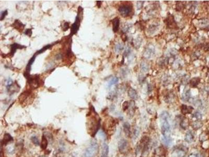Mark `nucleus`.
<instances>
[{
    "mask_svg": "<svg viewBox=\"0 0 209 157\" xmlns=\"http://www.w3.org/2000/svg\"><path fill=\"white\" fill-rule=\"evenodd\" d=\"M90 112L92 116H91L90 113L88 115L89 118L88 119L87 122V130L91 137H94L100 127V119L97 117L98 115L92 106H91Z\"/></svg>",
    "mask_w": 209,
    "mask_h": 157,
    "instance_id": "nucleus-1",
    "label": "nucleus"
},
{
    "mask_svg": "<svg viewBox=\"0 0 209 157\" xmlns=\"http://www.w3.org/2000/svg\"><path fill=\"white\" fill-rule=\"evenodd\" d=\"M169 117V114L167 112H163L160 115V121L161 125L162 133L164 136V141L168 145L171 141L170 138V126L168 121Z\"/></svg>",
    "mask_w": 209,
    "mask_h": 157,
    "instance_id": "nucleus-2",
    "label": "nucleus"
},
{
    "mask_svg": "<svg viewBox=\"0 0 209 157\" xmlns=\"http://www.w3.org/2000/svg\"><path fill=\"white\" fill-rule=\"evenodd\" d=\"M83 8H82L81 6H80L78 8V15L75 18V21L74 23L72 24L71 28V33L70 35H69L70 37H72L73 35L76 34L80 28L81 22L82 21V18H83Z\"/></svg>",
    "mask_w": 209,
    "mask_h": 157,
    "instance_id": "nucleus-3",
    "label": "nucleus"
},
{
    "mask_svg": "<svg viewBox=\"0 0 209 157\" xmlns=\"http://www.w3.org/2000/svg\"><path fill=\"white\" fill-rule=\"evenodd\" d=\"M98 145L95 140L90 141L89 146L86 149L84 154V157H94L98 153Z\"/></svg>",
    "mask_w": 209,
    "mask_h": 157,
    "instance_id": "nucleus-4",
    "label": "nucleus"
},
{
    "mask_svg": "<svg viewBox=\"0 0 209 157\" xmlns=\"http://www.w3.org/2000/svg\"><path fill=\"white\" fill-rule=\"evenodd\" d=\"M27 83L29 88L32 90L37 89L42 85V80L40 78L39 75H35L34 76H29L27 78Z\"/></svg>",
    "mask_w": 209,
    "mask_h": 157,
    "instance_id": "nucleus-5",
    "label": "nucleus"
},
{
    "mask_svg": "<svg viewBox=\"0 0 209 157\" xmlns=\"http://www.w3.org/2000/svg\"><path fill=\"white\" fill-rule=\"evenodd\" d=\"M118 11L123 16H128L132 11V6L128 4L123 5L119 7Z\"/></svg>",
    "mask_w": 209,
    "mask_h": 157,
    "instance_id": "nucleus-6",
    "label": "nucleus"
},
{
    "mask_svg": "<svg viewBox=\"0 0 209 157\" xmlns=\"http://www.w3.org/2000/svg\"><path fill=\"white\" fill-rule=\"evenodd\" d=\"M128 147V143L125 139H122L119 141L118 149L121 153L122 154L125 153Z\"/></svg>",
    "mask_w": 209,
    "mask_h": 157,
    "instance_id": "nucleus-7",
    "label": "nucleus"
},
{
    "mask_svg": "<svg viewBox=\"0 0 209 157\" xmlns=\"http://www.w3.org/2000/svg\"><path fill=\"white\" fill-rule=\"evenodd\" d=\"M12 26L19 32H22L24 30L25 25L23 24L19 20L16 19L12 24Z\"/></svg>",
    "mask_w": 209,
    "mask_h": 157,
    "instance_id": "nucleus-8",
    "label": "nucleus"
},
{
    "mask_svg": "<svg viewBox=\"0 0 209 157\" xmlns=\"http://www.w3.org/2000/svg\"><path fill=\"white\" fill-rule=\"evenodd\" d=\"M24 48H26V47L24 46L21 45L18 43H15L12 44L11 45V51L9 53V56H10L11 57H12L14 56V55L15 54L17 49H23Z\"/></svg>",
    "mask_w": 209,
    "mask_h": 157,
    "instance_id": "nucleus-9",
    "label": "nucleus"
},
{
    "mask_svg": "<svg viewBox=\"0 0 209 157\" xmlns=\"http://www.w3.org/2000/svg\"><path fill=\"white\" fill-rule=\"evenodd\" d=\"M180 109H181V112L182 114L183 115L191 114L193 110V108L192 106H187V105H184V104H183L181 106Z\"/></svg>",
    "mask_w": 209,
    "mask_h": 157,
    "instance_id": "nucleus-10",
    "label": "nucleus"
},
{
    "mask_svg": "<svg viewBox=\"0 0 209 157\" xmlns=\"http://www.w3.org/2000/svg\"><path fill=\"white\" fill-rule=\"evenodd\" d=\"M112 24H113V30L114 33H116L118 32L119 28V25H120V19L118 17H115L113 20L112 21Z\"/></svg>",
    "mask_w": 209,
    "mask_h": 157,
    "instance_id": "nucleus-11",
    "label": "nucleus"
},
{
    "mask_svg": "<svg viewBox=\"0 0 209 157\" xmlns=\"http://www.w3.org/2000/svg\"><path fill=\"white\" fill-rule=\"evenodd\" d=\"M167 26L170 28H174L176 27V23L175 21L174 17L172 15H169L167 18Z\"/></svg>",
    "mask_w": 209,
    "mask_h": 157,
    "instance_id": "nucleus-12",
    "label": "nucleus"
},
{
    "mask_svg": "<svg viewBox=\"0 0 209 157\" xmlns=\"http://www.w3.org/2000/svg\"><path fill=\"white\" fill-rule=\"evenodd\" d=\"M108 154L109 146L106 143H104L102 146V151L100 157H108Z\"/></svg>",
    "mask_w": 209,
    "mask_h": 157,
    "instance_id": "nucleus-13",
    "label": "nucleus"
},
{
    "mask_svg": "<svg viewBox=\"0 0 209 157\" xmlns=\"http://www.w3.org/2000/svg\"><path fill=\"white\" fill-rule=\"evenodd\" d=\"M154 52V48L152 46H149L144 52V56L146 58H150Z\"/></svg>",
    "mask_w": 209,
    "mask_h": 157,
    "instance_id": "nucleus-14",
    "label": "nucleus"
},
{
    "mask_svg": "<svg viewBox=\"0 0 209 157\" xmlns=\"http://www.w3.org/2000/svg\"><path fill=\"white\" fill-rule=\"evenodd\" d=\"M128 94L129 96L132 99L136 100L138 97V95H137V93L136 91L133 88L129 89V90H128Z\"/></svg>",
    "mask_w": 209,
    "mask_h": 157,
    "instance_id": "nucleus-15",
    "label": "nucleus"
},
{
    "mask_svg": "<svg viewBox=\"0 0 209 157\" xmlns=\"http://www.w3.org/2000/svg\"><path fill=\"white\" fill-rule=\"evenodd\" d=\"M123 127H124V131L125 135L128 137H130L131 135V131H130L131 127L129 123L127 122H125L123 125Z\"/></svg>",
    "mask_w": 209,
    "mask_h": 157,
    "instance_id": "nucleus-16",
    "label": "nucleus"
},
{
    "mask_svg": "<svg viewBox=\"0 0 209 157\" xmlns=\"http://www.w3.org/2000/svg\"><path fill=\"white\" fill-rule=\"evenodd\" d=\"M13 140V137L9 134H5L2 140V145H6Z\"/></svg>",
    "mask_w": 209,
    "mask_h": 157,
    "instance_id": "nucleus-17",
    "label": "nucleus"
},
{
    "mask_svg": "<svg viewBox=\"0 0 209 157\" xmlns=\"http://www.w3.org/2000/svg\"><path fill=\"white\" fill-rule=\"evenodd\" d=\"M193 135L192 134V133L190 131H188L186 135H185V140L186 141H187L188 143H190L193 141Z\"/></svg>",
    "mask_w": 209,
    "mask_h": 157,
    "instance_id": "nucleus-18",
    "label": "nucleus"
},
{
    "mask_svg": "<svg viewBox=\"0 0 209 157\" xmlns=\"http://www.w3.org/2000/svg\"><path fill=\"white\" fill-rule=\"evenodd\" d=\"M200 78H192L190 81V86L192 87H196L198 86V85L200 83Z\"/></svg>",
    "mask_w": 209,
    "mask_h": 157,
    "instance_id": "nucleus-19",
    "label": "nucleus"
},
{
    "mask_svg": "<svg viewBox=\"0 0 209 157\" xmlns=\"http://www.w3.org/2000/svg\"><path fill=\"white\" fill-rule=\"evenodd\" d=\"M52 46H53L52 45H50V44L44 46L43 48H42L41 49H40L39 50H38V51H37V52H36L35 54H36V55H39V54H40V53H43V52H44L45 50H48V49L51 48L52 47Z\"/></svg>",
    "mask_w": 209,
    "mask_h": 157,
    "instance_id": "nucleus-20",
    "label": "nucleus"
},
{
    "mask_svg": "<svg viewBox=\"0 0 209 157\" xmlns=\"http://www.w3.org/2000/svg\"><path fill=\"white\" fill-rule=\"evenodd\" d=\"M189 126V122L187 119L184 118L180 121V126L183 129H186Z\"/></svg>",
    "mask_w": 209,
    "mask_h": 157,
    "instance_id": "nucleus-21",
    "label": "nucleus"
},
{
    "mask_svg": "<svg viewBox=\"0 0 209 157\" xmlns=\"http://www.w3.org/2000/svg\"><path fill=\"white\" fill-rule=\"evenodd\" d=\"M48 142L46 138V137L43 135L42 137V144H41V147L42 149H45L48 146Z\"/></svg>",
    "mask_w": 209,
    "mask_h": 157,
    "instance_id": "nucleus-22",
    "label": "nucleus"
},
{
    "mask_svg": "<svg viewBox=\"0 0 209 157\" xmlns=\"http://www.w3.org/2000/svg\"><path fill=\"white\" fill-rule=\"evenodd\" d=\"M31 140L36 146H38L40 145V141L38 138L36 136H33L31 138Z\"/></svg>",
    "mask_w": 209,
    "mask_h": 157,
    "instance_id": "nucleus-23",
    "label": "nucleus"
},
{
    "mask_svg": "<svg viewBox=\"0 0 209 157\" xmlns=\"http://www.w3.org/2000/svg\"><path fill=\"white\" fill-rule=\"evenodd\" d=\"M118 81H119V78H117V77H114V78H112V79L109 81V83H108V87H110L111 86V85L117 84V83H118Z\"/></svg>",
    "mask_w": 209,
    "mask_h": 157,
    "instance_id": "nucleus-24",
    "label": "nucleus"
},
{
    "mask_svg": "<svg viewBox=\"0 0 209 157\" xmlns=\"http://www.w3.org/2000/svg\"><path fill=\"white\" fill-rule=\"evenodd\" d=\"M190 96V91L188 90L185 92V93H183L182 98L185 101H188L189 99Z\"/></svg>",
    "mask_w": 209,
    "mask_h": 157,
    "instance_id": "nucleus-25",
    "label": "nucleus"
},
{
    "mask_svg": "<svg viewBox=\"0 0 209 157\" xmlns=\"http://www.w3.org/2000/svg\"><path fill=\"white\" fill-rule=\"evenodd\" d=\"M124 46L120 43H119L116 46L115 50L116 52H119V51H121V50H123L124 49Z\"/></svg>",
    "mask_w": 209,
    "mask_h": 157,
    "instance_id": "nucleus-26",
    "label": "nucleus"
},
{
    "mask_svg": "<svg viewBox=\"0 0 209 157\" xmlns=\"http://www.w3.org/2000/svg\"><path fill=\"white\" fill-rule=\"evenodd\" d=\"M202 126V124L200 122H199V121H197L195 122H194L193 124L192 127H193L194 129H199Z\"/></svg>",
    "mask_w": 209,
    "mask_h": 157,
    "instance_id": "nucleus-27",
    "label": "nucleus"
},
{
    "mask_svg": "<svg viewBox=\"0 0 209 157\" xmlns=\"http://www.w3.org/2000/svg\"><path fill=\"white\" fill-rule=\"evenodd\" d=\"M70 28V23L69 22H65L64 23L63 26H62V30L64 32L68 31L69 28Z\"/></svg>",
    "mask_w": 209,
    "mask_h": 157,
    "instance_id": "nucleus-28",
    "label": "nucleus"
},
{
    "mask_svg": "<svg viewBox=\"0 0 209 157\" xmlns=\"http://www.w3.org/2000/svg\"><path fill=\"white\" fill-rule=\"evenodd\" d=\"M141 70L143 72H146L148 70V66L145 63H142L141 65Z\"/></svg>",
    "mask_w": 209,
    "mask_h": 157,
    "instance_id": "nucleus-29",
    "label": "nucleus"
},
{
    "mask_svg": "<svg viewBox=\"0 0 209 157\" xmlns=\"http://www.w3.org/2000/svg\"><path fill=\"white\" fill-rule=\"evenodd\" d=\"M8 13V11L7 10H5L3 12H2L1 13V21H3L4 18L6 17V16L7 15Z\"/></svg>",
    "mask_w": 209,
    "mask_h": 157,
    "instance_id": "nucleus-30",
    "label": "nucleus"
},
{
    "mask_svg": "<svg viewBox=\"0 0 209 157\" xmlns=\"http://www.w3.org/2000/svg\"><path fill=\"white\" fill-rule=\"evenodd\" d=\"M129 107V103L128 101H125L123 104V109L124 111H126Z\"/></svg>",
    "mask_w": 209,
    "mask_h": 157,
    "instance_id": "nucleus-31",
    "label": "nucleus"
},
{
    "mask_svg": "<svg viewBox=\"0 0 209 157\" xmlns=\"http://www.w3.org/2000/svg\"><path fill=\"white\" fill-rule=\"evenodd\" d=\"M24 34L25 35H27L29 37H31V36L32 35V29H27L25 31Z\"/></svg>",
    "mask_w": 209,
    "mask_h": 157,
    "instance_id": "nucleus-32",
    "label": "nucleus"
},
{
    "mask_svg": "<svg viewBox=\"0 0 209 157\" xmlns=\"http://www.w3.org/2000/svg\"><path fill=\"white\" fill-rule=\"evenodd\" d=\"M193 117L195 118H196L197 119H198V120H200V119H201V114H200V113H199V112H196V113H195L194 114H193Z\"/></svg>",
    "mask_w": 209,
    "mask_h": 157,
    "instance_id": "nucleus-33",
    "label": "nucleus"
},
{
    "mask_svg": "<svg viewBox=\"0 0 209 157\" xmlns=\"http://www.w3.org/2000/svg\"><path fill=\"white\" fill-rule=\"evenodd\" d=\"M7 151L9 153H13L14 151V149L12 146H9L7 148Z\"/></svg>",
    "mask_w": 209,
    "mask_h": 157,
    "instance_id": "nucleus-34",
    "label": "nucleus"
},
{
    "mask_svg": "<svg viewBox=\"0 0 209 157\" xmlns=\"http://www.w3.org/2000/svg\"><path fill=\"white\" fill-rule=\"evenodd\" d=\"M139 134H140V132H139V130H138L137 129H134V136H135V137H137L139 136Z\"/></svg>",
    "mask_w": 209,
    "mask_h": 157,
    "instance_id": "nucleus-35",
    "label": "nucleus"
},
{
    "mask_svg": "<svg viewBox=\"0 0 209 157\" xmlns=\"http://www.w3.org/2000/svg\"><path fill=\"white\" fill-rule=\"evenodd\" d=\"M101 3H102V2H101V1H96V4H97V6H98V7H100L101 6Z\"/></svg>",
    "mask_w": 209,
    "mask_h": 157,
    "instance_id": "nucleus-36",
    "label": "nucleus"
},
{
    "mask_svg": "<svg viewBox=\"0 0 209 157\" xmlns=\"http://www.w3.org/2000/svg\"></svg>",
    "mask_w": 209,
    "mask_h": 157,
    "instance_id": "nucleus-37",
    "label": "nucleus"
}]
</instances>
